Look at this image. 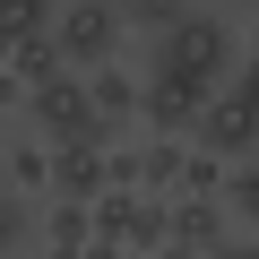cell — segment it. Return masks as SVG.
Listing matches in <instances>:
<instances>
[{"label": "cell", "mask_w": 259, "mask_h": 259, "mask_svg": "<svg viewBox=\"0 0 259 259\" xmlns=\"http://www.w3.org/2000/svg\"><path fill=\"white\" fill-rule=\"evenodd\" d=\"M164 225H173V242L216 250L225 242V199H164Z\"/></svg>", "instance_id": "52a82bcc"}, {"label": "cell", "mask_w": 259, "mask_h": 259, "mask_svg": "<svg viewBox=\"0 0 259 259\" xmlns=\"http://www.w3.org/2000/svg\"><path fill=\"white\" fill-rule=\"evenodd\" d=\"M61 69H69V61H61V44H52V35H18V44H9V78H18L26 95H35V87H52Z\"/></svg>", "instance_id": "30bf717a"}, {"label": "cell", "mask_w": 259, "mask_h": 259, "mask_svg": "<svg viewBox=\"0 0 259 259\" xmlns=\"http://www.w3.org/2000/svg\"><path fill=\"white\" fill-rule=\"evenodd\" d=\"M52 18H61V0H0V35H52Z\"/></svg>", "instance_id": "8fae6325"}, {"label": "cell", "mask_w": 259, "mask_h": 259, "mask_svg": "<svg viewBox=\"0 0 259 259\" xmlns=\"http://www.w3.org/2000/svg\"><path fill=\"white\" fill-rule=\"evenodd\" d=\"M0 112H26V87H18L9 69H0Z\"/></svg>", "instance_id": "d6986e66"}, {"label": "cell", "mask_w": 259, "mask_h": 259, "mask_svg": "<svg viewBox=\"0 0 259 259\" xmlns=\"http://www.w3.org/2000/svg\"><path fill=\"white\" fill-rule=\"evenodd\" d=\"M87 225H95V242H121L130 259H147V250L173 242L164 199H139V190H95V199H87Z\"/></svg>", "instance_id": "3957f363"}, {"label": "cell", "mask_w": 259, "mask_h": 259, "mask_svg": "<svg viewBox=\"0 0 259 259\" xmlns=\"http://www.w3.org/2000/svg\"><path fill=\"white\" fill-rule=\"evenodd\" d=\"M199 112H207V104H199L190 87H173V78H156V69H147V87H139V121L156 130V139H182V147H190Z\"/></svg>", "instance_id": "8992f818"}, {"label": "cell", "mask_w": 259, "mask_h": 259, "mask_svg": "<svg viewBox=\"0 0 259 259\" xmlns=\"http://www.w3.org/2000/svg\"><path fill=\"white\" fill-rule=\"evenodd\" d=\"M0 164L18 190H52V147H0Z\"/></svg>", "instance_id": "4fadbf2b"}, {"label": "cell", "mask_w": 259, "mask_h": 259, "mask_svg": "<svg viewBox=\"0 0 259 259\" xmlns=\"http://www.w3.org/2000/svg\"><path fill=\"white\" fill-rule=\"evenodd\" d=\"M26 121L44 130V147H112V130L95 121V95H87L78 69H61L52 87H35L26 95Z\"/></svg>", "instance_id": "7a4b0ae2"}, {"label": "cell", "mask_w": 259, "mask_h": 259, "mask_svg": "<svg viewBox=\"0 0 259 259\" xmlns=\"http://www.w3.org/2000/svg\"><path fill=\"white\" fill-rule=\"evenodd\" d=\"M121 9L112 0H69V9L52 18V44H61V61L87 78V69H104V61H121Z\"/></svg>", "instance_id": "277c9868"}, {"label": "cell", "mask_w": 259, "mask_h": 259, "mask_svg": "<svg viewBox=\"0 0 259 259\" xmlns=\"http://www.w3.org/2000/svg\"><path fill=\"white\" fill-rule=\"evenodd\" d=\"M78 259H130V250H121V242H87Z\"/></svg>", "instance_id": "44dd1931"}, {"label": "cell", "mask_w": 259, "mask_h": 259, "mask_svg": "<svg viewBox=\"0 0 259 259\" xmlns=\"http://www.w3.org/2000/svg\"><path fill=\"white\" fill-rule=\"evenodd\" d=\"M225 95H233V104H250V112H259V52H250V61H233V78H225Z\"/></svg>", "instance_id": "ac0fdd59"}, {"label": "cell", "mask_w": 259, "mask_h": 259, "mask_svg": "<svg viewBox=\"0 0 259 259\" xmlns=\"http://www.w3.org/2000/svg\"><path fill=\"white\" fill-rule=\"evenodd\" d=\"M0 69H9V35H0Z\"/></svg>", "instance_id": "603a6c76"}, {"label": "cell", "mask_w": 259, "mask_h": 259, "mask_svg": "<svg viewBox=\"0 0 259 259\" xmlns=\"http://www.w3.org/2000/svg\"><path fill=\"white\" fill-rule=\"evenodd\" d=\"M112 9H121V26H147V35H164V26L190 9V0H112Z\"/></svg>", "instance_id": "2e32d148"}, {"label": "cell", "mask_w": 259, "mask_h": 259, "mask_svg": "<svg viewBox=\"0 0 259 259\" xmlns=\"http://www.w3.org/2000/svg\"><path fill=\"white\" fill-rule=\"evenodd\" d=\"M182 199H225V164L190 147V156H182Z\"/></svg>", "instance_id": "5bb4252c"}, {"label": "cell", "mask_w": 259, "mask_h": 259, "mask_svg": "<svg viewBox=\"0 0 259 259\" xmlns=\"http://www.w3.org/2000/svg\"><path fill=\"white\" fill-rule=\"evenodd\" d=\"M182 156H190L182 139H156V147L139 156V182H147V190H182Z\"/></svg>", "instance_id": "7c38bea8"}, {"label": "cell", "mask_w": 259, "mask_h": 259, "mask_svg": "<svg viewBox=\"0 0 259 259\" xmlns=\"http://www.w3.org/2000/svg\"><path fill=\"white\" fill-rule=\"evenodd\" d=\"M87 95H95V121H104V130H121L130 112H139V78H130L121 61H104V69H87Z\"/></svg>", "instance_id": "ba28073f"}, {"label": "cell", "mask_w": 259, "mask_h": 259, "mask_svg": "<svg viewBox=\"0 0 259 259\" xmlns=\"http://www.w3.org/2000/svg\"><path fill=\"white\" fill-rule=\"evenodd\" d=\"M233 61H242V52H233V18H225V9H182V18L156 35V61H147V69L173 78V87H190V95L207 104V95H225Z\"/></svg>", "instance_id": "6da1fadb"}, {"label": "cell", "mask_w": 259, "mask_h": 259, "mask_svg": "<svg viewBox=\"0 0 259 259\" xmlns=\"http://www.w3.org/2000/svg\"><path fill=\"white\" fill-rule=\"evenodd\" d=\"M225 207H233V216H242V225H259V156H250V164H233V173H225Z\"/></svg>", "instance_id": "9a60e30c"}, {"label": "cell", "mask_w": 259, "mask_h": 259, "mask_svg": "<svg viewBox=\"0 0 259 259\" xmlns=\"http://www.w3.org/2000/svg\"><path fill=\"white\" fill-rule=\"evenodd\" d=\"M26 225H35V207H26V190H0V259H18V242H26Z\"/></svg>", "instance_id": "e0dca14e"}, {"label": "cell", "mask_w": 259, "mask_h": 259, "mask_svg": "<svg viewBox=\"0 0 259 259\" xmlns=\"http://www.w3.org/2000/svg\"><path fill=\"white\" fill-rule=\"evenodd\" d=\"M190 147L216 156V164H250V156H259V112L233 104V95H207V112H199V130H190Z\"/></svg>", "instance_id": "5b68a950"}, {"label": "cell", "mask_w": 259, "mask_h": 259, "mask_svg": "<svg viewBox=\"0 0 259 259\" xmlns=\"http://www.w3.org/2000/svg\"><path fill=\"white\" fill-rule=\"evenodd\" d=\"M216 9H259V0H216Z\"/></svg>", "instance_id": "7402d4cb"}, {"label": "cell", "mask_w": 259, "mask_h": 259, "mask_svg": "<svg viewBox=\"0 0 259 259\" xmlns=\"http://www.w3.org/2000/svg\"><path fill=\"white\" fill-rule=\"evenodd\" d=\"M207 259H259V242H216Z\"/></svg>", "instance_id": "ffe728a7"}, {"label": "cell", "mask_w": 259, "mask_h": 259, "mask_svg": "<svg viewBox=\"0 0 259 259\" xmlns=\"http://www.w3.org/2000/svg\"><path fill=\"white\" fill-rule=\"evenodd\" d=\"M52 190L87 207V199L104 190V147H52Z\"/></svg>", "instance_id": "9c48e42d"}]
</instances>
